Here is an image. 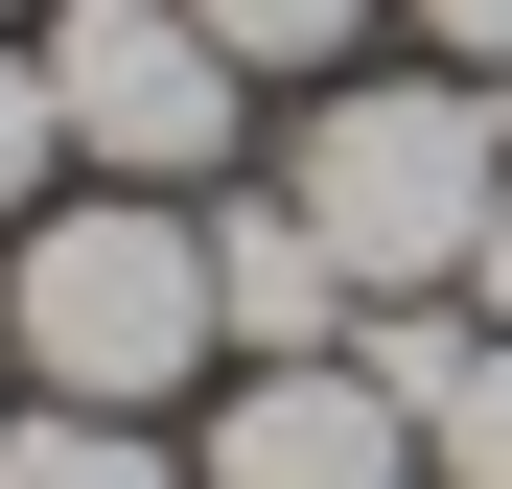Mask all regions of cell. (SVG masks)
<instances>
[{"label":"cell","instance_id":"11","mask_svg":"<svg viewBox=\"0 0 512 489\" xmlns=\"http://www.w3.org/2000/svg\"><path fill=\"white\" fill-rule=\"evenodd\" d=\"M419 24H443V70H512V0H419Z\"/></svg>","mask_w":512,"mask_h":489},{"label":"cell","instance_id":"4","mask_svg":"<svg viewBox=\"0 0 512 489\" xmlns=\"http://www.w3.org/2000/svg\"><path fill=\"white\" fill-rule=\"evenodd\" d=\"M187 489H419V396L350 373V350H280V373H233V420L187 443Z\"/></svg>","mask_w":512,"mask_h":489},{"label":"cell","instance_id":"9","mask_svg":"<svg viewBox=\"0 0 512 489\" xmlns=\"http://www.w3.org/2000/svg\"><path fill=\"white\" fill-rule=\"evenodd\" d=\"M47 163H70V117H47V47H0V233L47 210Z\"/></svg>","mask_w":512,"mask_h":489},{"label":"cell","instance_id":"6","mask_svg":"<svg viewBox=\"0 0 512 489\" xmlns=\"http://www.w3.org/2000/svg\"><path fill=\"white\" fill-rule=\"evenodd\" d=\"M0 489H187L140 420H94V396H47V420H0Z\"/></svg>","mask_w":512,"mask_h":489},{"label":"cell","instance_id":"7","mask_svg":"<svg viewBox=\"0 0 512 489\" xmlns=\"http://www.w3.org/2000/svg\"><path fill=\"white\" fill-rule=\"evenodd\" d=\"M419 489H512V326H466V373L419 396Z\"/></svg>","mask_w":512,"mask_h":489},{"label":"cell","instance_id":"1","mask_svg":"<svg viewBox=\"0 0 512 489\" xmlns=\"http://www.w3.org/2000/svg\"><path fill=\"white\" fill-rule=\"evenodd\" d=\"M512 187V94L489 70H373V94H303V163H280V210L350 257V303H443L466 280V233Z\"/></svg>","mask_w":512,"mask_h":489},{"label":"cell","instance_id":"3","mask_svg":"<svg viewBox=\"0 0 512 489\" xmlns=\"http://www.w3.org/2000/svg\"><path fill=\"white\" fill-rule=\"evenodd\" d=\"M47 117L117 187H210L233 117H256V70L210 47V0H47Z\"/></svg>","mask_w":512,"mask_h":489},{"label":"cell","instance_id":"2","mask_svg":"<svg viewBox=\"0 0 512 489\" xmlns=\"http://www.w3.org/2000/svg\"><path fill=\"white\" fill-rule=\"evenodd\" d=\"M0 326H24V373H47V396H94V420H163V396L233 350V303H210V233L163 210V187L24 210V280H0Z\"/></svg>","mask_w":512,"mask_h":489},{"label":"cell","instance_id":"8","mask_svg":"<svg viewBox=\"0 0 512 489\" xmlns=\"http://www.w3.org/2000/svg\"><path fill=\"white\" fill-rule=\"evenodd\" d=\"M350 24H373V0H210L233 70H350Z\"/></svg>","mask_w":512,"mask_h":489},{"label":"cell","instance_id":"10","mask_svg":"<svg viewBox=\"0 0 512 489\" xmlns=\"http://www.w3.org/2000/svg\"><path fill=\"white\" fill-rule=\"evenodd\" d=\"M466 326H512V187H489V233H466V280H443Z\"/></svg>","mask_w":512,"mask_h":489},{"label":"cell","instance_id":"5","mask_svg":"<svg viewBox=\"0 0 512 489\" xmlns=\"http://www.w3.org/2000/svg\"><path fill=\"white\" fill-rule=\"evenodd\" d=\"M210 303H233V350H256V373H280V350H350V257H326L280 187L210 210Z\"/></svg>","mask_w":512,"mask_h":489}]
</instances>
